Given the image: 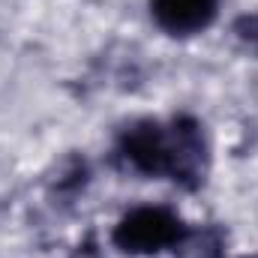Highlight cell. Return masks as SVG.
I'll use <instances>...</instances> for the list:
<instances>
[{"mask_svg":"<svg viewBox=\"0 0 258 258\" xmlns=\"http://www.w3.org/2000/svg\"><path fill=\"white\" fill-rule=\"evenodd\" d=\"M117 156L135 174L168 177L186 189L204 183L207 141L201 123L177 114L171 120H135L117 138Z\"/></svg>","mask_w":258,"mask_h":258,"instance_id":"obj_1","label":"cell"},{"mask_svg":"<svg viewBox=\"0 0 258 258\" xmlns=\"http://www.w3.org/2000/svg\"><path fill=\"white\" fill-rule=\"evenodd\" d=\"M243 258H258V255H243Z\"/></svg>","mask_w":258,"mask_h":258,"instance_id":"obj_5","label":"cell"},{"mask_svg":"<svg viewBox=\"0 0 258 258\" xmlns=\"http://www.w3.org/2000/svg\"><path fill=\"white\" fill-rule=\"evenodd\" d=\"M189 225L180 219L177 210L165 204H141L120 216L111 243L123 255H159L165 249H177Z\"/></svg>","mask_w":258,"mask_h":258,"instance_id":"obj_2","label":"cell"},{"mask_svg":"<svg viewBox=\"0 0 258 258\" xmlns=\"http://www.w3.org/2000/svg\"><path fill=\"white\" fill-rule=\"evenodd\" d=\"M237 30H240V36H243V42H249V45L258 51V12H255V15H246V18H240Z\"/></svg>","mask_w":258,"mask_h":258,"instance_id":"obj_4","label":"cell"},{"mask_svg":"<svg viewBox=\"0 0 258 258\" xmlns=\"http://www.w3.org/2000/svg\"><path fill=\"white\" fill-rule=\"evenodd\" d=\"M219 0H150L153 21L168 36H195L216 21Z\"/></svg>","mask_w":258,"mask_h":258,"instance_id":"obj_3","label":"cell"}]
</instances>
